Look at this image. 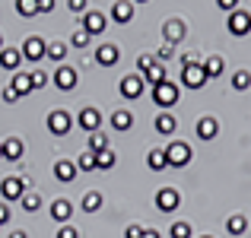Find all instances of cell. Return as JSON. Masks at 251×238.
Segmentation results:
<instances>
[{"mask_svg":"<svg viewBox=\"0 0 251 238\" xmlns=\"http://www.w3.org/2000/svg\"><path fill=\"white\" fill-rule=\"evenodd\" d=\"M45 48H48V42H45L42 35H29L23 42V48H19V54L25 57V61H32V64H38L45 57Z\"/></svg>","mask_w":251,"mask_h":238,"instance_id":"3","label":"cell"},{"mask_svg":"<svg viewBox=\"0 0 251 238\" xmlns=\"http://www.w3.org/2000/svg\"><path fill=\"white\" fill-rule=\"evenodd\" d=\"M162 35H166V45L184 42V35H188V25H184V19H169V23L162 25Z\"/></svg>","mask_w":251,"mask_h":238,"instance_id":"10","label":"cell"},{"mask_svg":"<svg viewBox=\"0 0 251 238\" xmlns=\"http://www.w3.org/2000/svg\"><path fill=\"white\" fill-rule=\"evenodd\" d=\"M111 127L121 130V134H124V130H130V127H134V115H130V111H124V108H118L115 115H111Z\"/></svg>","mask_w":251,"mask_h":238,"instance_id":"21","label":"cell"},{"mask_svg":"<svg viewBox=\"0 0 251 238\" xmlns=\"http://www.w3.org/2000/svg\"><path fill=\"white\" fill-rule=\"evenodd\" d=\"M226 232H229V235H235V238H239V235H245V232H248V219H245L242 213L229 216V219H226Z\"/></svg>","mask_w":251,"mask_h":238,"instance_id":"23","label":"cell"},{"mask_svg":"<svg viewBox=\"0 0 251 238\" xmlns=\"http://www.w3.org/2000/svg\"><path fill=\"white\" fill-rule=\"evenodd\" d=\"M181 64H184V67H191V64H201V61H197V54H194V51H188V54L181 57Z\"/></svg>","mask_w":251,"mask_h":238,"instance_id":"48","label":"cell"},{"mask_svg":"<svg viewBox=\"0 0 251 238\" xmlns=\"http://www.w3.org/2000/svg\"><path fill=\"white\" fill-rule=\"evenodd\" d=\"M201 238H213V235H201Z\"/></svg>","mask_w":251,"mask_h":238,"instance_id":"54","label":"cell"},{"mask_svg":"<svg viewBox=\"0 0 251 238\" xmlns=\"http://www.w3.org/2000/svg\"><path fill=\"white\" fill-rule=\"evenodd\" d=\"M19 16H38V0H16Z\"/></svg>","mask_w":251,"mask_h":238,"instance_id":"34","label":"cell"},{"mask_svg":"<svg viewBox=\"0 0 251 238\" xmlns=\"http://www.w3.org/2000/svg\"><path fill=\"white\" fill-rule=\"evenodd\" d=\"M23 153H25V146H23L19 137H6V140H3V159H6V162H19Z\"/></svg>","mask_w":251,"mask_h":238,"instance_id":"16","label":"cell"},{"mask_svg":"<svg viewBox=\"0 0 251 238\" xmlns=\"http://www.w3.org/2000/svg\"><path fill=\"white\" fill-rule=\"evenodd\" d=\"M169 235L172 238H191V222H172Z\"/></svg>","mask_w":251,"mask_h":238,"instance_id":"36","label":"cell"},{"mask_svg":"<svg viewBox=\"0 0 251 238\" xmlns=\"http://www.w3.org/2000/svg\"><path fill=\"white\" fill-rule=\"evenodd\" d=\"M226 29L232 32V35H248L251 32V13L248 10H232L229 13V19H226Z\"/></svg>","mask_w":251,"mask_h":238,"instance_id":"4","label":"cell"},{"mask_svg":"<svg viewBox=\"0 0 251 238\" xmlns=\"http://www.w3.org/2000/svg\"><path fill=\"white\" fill-rule=\"evenodd\" d=\"M201 64H203V70H207V79L220 76L223 70H226V64H223V57H220V54H210L207 61H201Z\"/></svg>","mask_w":251,"mask_h":238,"instance_id":"26","label":"cell"},{"mask_svg":"<svg viewBox=\"0 0 251 238\" xmlns=\"http://www.w3.org/2000/svg\"><path fill=\"white\" fill-rule=\"evenodd\" d=\"M191 146L184 140H172L169 146H166V159H169V168H184V165L191 162Z\"/></svg>","mask_w":251,"mask_h":238,"instance_id":"1","label":"cell"},{"mask_svg":"<svg viewBox=\"0 0 251 238\" xmlns=\"http://www.w3.org/2000/svg\"><path fill=\"white\" fill-rule=\"evenodd\" d=\"M197 137H201V140H213L216 134H220V121H216V118H201V121H197Z\"/></svg>","mask_w":251,"mask_h":238,"instance_id":"20","label":"cell"},{"mask_svg":"<svg viewBox=\"0 0 251 238\" xmlns=\"http://www.w3.org/2000/svg\"><path fill=\"white\" fill-rule=\"evenodd\" d=\"M178 207H181V194H178L175 188L156 190V210H162V213H175Z\"/></svg>","mask_w":251,"mask_h":238,"instance_id":"7","label":"cell"},{"mask_svg":"<svg viewBox=\"0 0 251 238\" xmlns=\"http://www.w3.org/2000/svg\"><path fill=\"white\" fill-rule=\"evenodd\" d=\"M70 216H74V203L64 200V197H57V200L51 203V219H57V222L64 226V222H67Z\"/></svg>","mask_w":251,"mask_h":238,"instance_id":"18","label":"cell"},{"mask_svg":"<svg viewBox=\"0 0 251 238\" xmlns=\"http://www.w3.org/2000/svg\"><path fill=\"white\" fill-rule=\"evenodd\" d=\"M0 51H3V35H0Z\"/></svg>","mask_w":251,"mask_h":238,"instance_id":"53","label":"cell"},{"mask_svg":"<svg viewBox=\"0 0 251 238\" xmlns=\"http://www.w3.org/2000/svg\"><path fill=\"white\" fill-rule=\"evenodd\" d=\"M172 54H175V45H162V48H159V54H156V61H169Z\"/></svg>","mask_w":251,"mask_h":238,"instance_id":"43","label":"cell"},{"mask_svg":"<svg viewBox=\"0 0 251 238\" xmlns=\"http://www.w3.org/2000/svg\"><path fill=\"white\" fill-rule=\"evenodd\" d=\"M181 83L188 86V89H201V86L207 83V70H203V64H191V67H181Z\"/></svg>","mask_w":251,"mask_h":238,"instance_id":"9","label":"cell"},{"mask_svg":"<svg viewBox=\"0 0 251 238\" xmlns=\"http://www.w3.org/2000/svg\"><path fill=\"white\" fill-rule=\"evenodd\" d=\"M140 235H143V229H140V226H134V222L124 229V238H140Z\"/></svg>","mask_w":251,"mask_h":238,"instance_id":"45","label":"cell"},{"mask_svg":"<svg viewBox=\"0 0 251 238\" xmlns=\"http://www.w3.org/2000/svg\"><path fill=\"white\" fill-rule=\"evenodd\" d=\"M76 79H80V76H76L74 67H57V70H54V86H57V89H64V92L74 89Z\"/></svg>","mask_w":251,"mask_h":238,"instance_id":"14","label":"cell"},{"mask_svg":"<svg viewBox=\"0 0 251 238\" xmlns=\"http://www.w3.org/2000/svg\"><path fill=\"white\" fill-rule=\"evenodd\" d=\"M80 29H86L89 35H99V32H105V25H108V16H105L102 10H86L80 16Z\"/></svg>","mask_w":251,"mask_h":238,"instance_id":"6","label":"cell"},{"mask_svg":"<svg viewBox=\"0 0 251 238\" xmlns=\"http://www.w3.org/2000/svg\"><path fill=\"white\" fill-rule=\"evenodd\" d=\"M0 98H3V102H6V105H13V102H19V92H16V89H13V86H6V89H3V92H0Z\"/></svg>","mask_w":251,"mask_h":238,"instance_id":"42","label":"cell"},{"mask_svg":"<svg viewBox=\"0 0 251 238\" xmlns=\"http://www.w3.org/2000/svg\"><path fill=\"white\" fill-rule=\"evenodd\" d=\"M76 171H80V168H76V162H70V159H57V162H54V178H57V181H64V184L74 181Z\"/></svg>","mask_w":251,"mask_h":238,"instance_id":"15","label":"cell"},{"mask_svg":"<svg viewBox=\"0 0 251 238\" xmlns=\"http://www.w3.org/2000/svg\"><path fill=\"white\" fill-rule=\"evenodd\" d=\"M166 79H169V76H166V67H162L159 61H156V67H150L147 73H143V83H150L153 89H156L159 83H166Z\"/></svg>","mask_w":251,"mask_h":238,"instance_id":"25","label":"cell"},{"mask_svg":"<svg viewBox=\"0 0 251 238\" xmlns=\"http://www.w3.org/2000/svg\"><path fill=\"white\" fill-rule=\"evenodd\" d=\"M67 6H70V13L83 16V13H86V6H89V0H67Z\"/></svg>","mask_w":251,"mask_h":238,"instance_id":"41","label":"cell"},{"mask_svg":"<svg viewBox=\"0 0 251 238\" xmlns=\"http://www.w3.org/2000/svg\"><path fill=\"white\" fill-rule=\"evenodd\" d=\"M6 222H10V207L0 203V226H6Z\"/></svg>","mask_w":251,"mask_h":238,"instance_id":"46","label":"cell"},{"mask_svg":"<svg viewBox=\"0 0 251 238\" xmlns=\"http://www.w3.org/2000/svg\"><path fill=\"white\" fill-rule=\"evenodd\" d=\"M0 194H3V200H19L25 194V178H3L0 181Z\"/></svg>","mask_w":251,"mask_h":238,"instance_id":"11","label":"cell"},{"mask_svg":"<svg viewBox=\"0 0 251 238\" xmlns=\"http://www.w3.org/2000/svg\"><path fill=\"white\" fill-rule=\"evenodd\" d=\"M10 86L19 92V95H29V92H35V89H32V76H29V73H16Z\"/></svg>","mask_w":251,"mask_h":238,"instance_id":"29","label":"cell"},{"mask_svg":"<svg viewBox=\"0 0 251 238\" xmlns=\"http://www.w3.org/2000/svg\"><path fill=\"white\" fill-rule=\"evenodd\" d=\"M216 6L226 10V13H232V10H239V0H216Z\"/></svg>","mask_w":251,"mask_h":238,"instance_id":"44","label":"cell"},{"mask_svg":"<svg viewBox=\"0 0 251 238\" xmlns=\"http://www.w3.org/2000/svg\"><path fill=\"white\" fill-rule=\"evenodd\" d=\"M54 238H80V229H74L70 222H64L61 229H57V235Z\"/></svg>","mask_w":251,"mask_h":238,"instance_id":"40","label":"cell"},{"mask_svg":"<svg viewBox=\"0 0 251 238\" xmlns=\"http://www.w3.org/2000/svg\"><path fill=\"white\" fill-rule=\"evenodd\" d=\"M0 229H3V226H0Z\"/></svg>","mask_w":251,"mask_h":238,"instance_id":"55","label":"cell"},{"mask_svg":"<svg viewBox=\"0 0 251 238\" xmlns=\"http://www.w3.org/2000/svg\"><path fill=\"white\" fill-rule=\"evenodd\" d=\"M153 127H156V134H162V137H172V134L178 130V118L172 115V111H162V115H156Z\"/></svg>","mask_w":251,"mask_h":238,"instance_id":"13","label":"cell"},{"mask_svg":"<svg viewBox=\"0 0 251 238\" xmlns=\"http://www.w3.org/2000/svg\"><path fill=\"white\" fill-rule=\"evenodd\" d=\"M70 45H74V48H86V45H89V32H86V29H76L74 38H70Z\"/></svg>","mask_w":251,"mask_h":238,"instance_id":"37","label":"cell"},{"mask_svg":"<svg viewBox=\"0 0 251 238\" xmlns=\"http://www.w3.org/2000/svg\"><path fill=\"white\" fill-rule=\"evenodd\" d=\"M118 57H121V51H118V45H111V42H102L96 48V64H102V67H115Z\"/></svg>","mask_w":251,"mask_h":238,"instance_id":"12","label":"cell"},{"mask_svg":"<svg viewBox=\"0 0 251 238\" xmlns=\"http://www.w3.org/2000/svg\"><path fill=\"white\" fill-rule=\"evenodd\" d=\"M10 238H29L25 232H10Z\"/></svg>","mask_w":251,"mask_h":238,"instance_id":"50","label":"cell"},{"mask_svg":"<svg viewBox=\"0 0 251 238\" xmlns=\"http://www.w3.org/2000/svg\"><path fill=\"white\" fill-rule=\"evenodd\" d=\"M32 89H42V86H48V73L45 70H32Z\"/></svg>","mask_w":251,"mask_h":238,"instance_id":"38","label":"cell"},{"mask_svg":"<svg viewBox=\"0 0 251 238\" xmlns=\"http://www.w3.org/2000/svg\"><path fill=\"white\" fill-rule=\"evenodd\" d=\"M248 86H251V73H248V70H235V73H232V89L245 92Z\"/></svg>","mask_w":251,"mask_h":238,"instance_id":"33","label":"cell"},{"mask_svg":"<svg viewBox=\"0 0 251 238\" xmlns=\"http://www.w3.org/2000/svg\"><path fill=\"white\" fill-rule=\"evenodd\" d=\"M54 10V0H38V13H51Z\"/></svg>","mask_w":251,"mask_h":238,"instance_id":"47","label":"cell"},{"mask_svg":"<svg viewBox=\"0 0 251 238\" xmlns=\"http://www.w3.org/2000/svg\"><path fill=\"white\" fill-rule=\"evenodd\" d=\"M115 162H118V156H115V149H102V153H96V171L99 168H115Z\"/></svg>","mask_w":251,"mask_h":238,"instance_id":"30","label":"cell"},{"mask_svg":"<svg viewBox=\"0 0 251 238\" xmlns=\"http://www.w3.org/2000/svg\"><path fill=\"white\" fill-rule=\"evenodd\" d=\"M80 127L89 130V134H96V130L102 127V115H99V108H83L80 111Z\"/></svg>","mask_w":251,"mask_h":238,"instance_id":"19","label":"cell"},{"mask_svg":"<svg viewBox=\"0 0 251 238\" xmlns=\"http://www.w3.org/2000/svg\"><path fill=\"white\" fill-rule=\"evenodd\" d=\"M111 143H108V137L102 134V130H96V134H89V146L86 149H92V153H102V149H108Z\"/></svg>","mask_w":251,"mask_h":238,"instance_id":"32","label":"cell"},{"mask_svg":"<svg viewBox=\"0 0 251 238\" xmlns=\"http://www.w3.org/2000/svg\"><path fill=\"white\" fill-rule=\"evenodd\" d=\"M150 95H153V102L159 105V108H172V105L181 98V92H178L175 83H169V79H166V83H159L156 89H150Z\"/></svg>","mask_w":251,"mask_h":238,"instance_id":"2","label":"cell"},{"mask_svg":"<svg viewBox=\"0 0 251 238\" xmlns=\"http://www.w3.org/2000/svg\"><path fill=\"white\" fill-rule=\"evenodd\" d=\"M140 238H162V235L156 232V229H143V235H140Z\"/></svg>","mask_w":251,"mask_h":238,"instance_id":"49","label":"cell"},{"mask_svg":"<svg viewBox=\"0 0 251 238\" xmlns=\"http://www.w3.org/2000/svg\"><path fill=\"white\" fill-rule=\"evenodd\" d=\"M147 165H150L153 171H166V168H169L166 149H150V153H147Z\"/></svg>","mask_w":251,"mask_h":238,"instance_id":"24","label":"cell"},{"mask_svg":"<svg viewBox=\"0 0 251 238\" xmlns=\"http://www.w3.org/2000/svg\"><path fill=\"white\" fill-rule=\"evenodd\" d=\"M111 19L121 23V25H127L130 19H134V3H130V0H118V3L111 6Z\"/></svg>","mask_w":251,"mask_h":238,"instance_id":"17","label":"cell"},{"mask_svg":"<svg viewBox=\"0 0 251 238\" xmlns=\"http://www.w3.org/2000/svg\"><path fill=\"white\" fill-rule=\"evenodd\" d=\"M102 203H105V197L99 194V190H89V194L83 197V203H80V207L86 210V213H96V210H102Z\"/></svg>","mask_w":251,"mask_h":238,"instance_id":"28","label":"cell"},{"mask_svg":"<svg viewBox=\"0 0 251 238\" xmlns=\"http://www.w3.org/2000/svg\"><path fill=\"white\" fill-rule=\"evenodd\" d=\"M137 67H140V76L147 73L150 67H156V54H140V61H137Z\"/></svg>","mask_w":251,"mask_h":238,"instance_id":"39","label":"cell"},{"mask_svg":"<svg viewBox=\"0 0 251 238\" xmlns=\"http://www.w3.org/2000/svg\"><path fill=\"white\" fill-rule=\"evenodd\" d=\"M19 61H23V54H19L16 48H6V45H3V51H0V67H3V70H16Z\"/></svg>","mask_w":251,"mask_h":238,"instance_id":"22","label":"cell"},{"mask_svg":"<svg viewBox=\"0 0 251 238\" xmlns=\"http://www.w3.org/2000/svg\"><path fill=\"white\" fill-rule=\"evenodd\" d=\"M45 57H48V61L64 64V57H67V45H64V42H48V48H45Z\"/></svg>","mask_w":251,"mask_h":238,"instance_id":"27","label":"cell"},{"mask_svg":"<svg viewBox=\"0 0 251 238\" xmlns=\"http://www.w3.org/2000/svg\"><path fill=\"white\" fill-rule=\"evenodd\" d=\"M19 203H23L25 213H38V210H42V197H38V194H29V190L19 197Z\"/></svg>","mask_w":251,"mask_h":238,"instance_id":"31","label":"cell"},{"mask_svg":"<svg viewBox=\"0 0 251 238\" xmlns=\"http://www.w3.org/2000/svg\"><path fill=\"white\" fill-rule=\"evenodd\" d=\"M76 168H80V171H96V153H92V149H83Z\"/></svg>","mask_w":251,"mask_h":238,"instance_id":"35","label":"cell"},{"mask_svg":"<svg viewBox=\"0 0 251 238\" xmlns=\"http://www.w3.org/2000/svg\"><path fill=\"white\" fill-rule=\"evenodd\" d=\"M0 159H3V140H0Z\"/></svg>","mask_w":251,"mask_h":238,"instance_id":"51","label":"cell"},{"mask_svg":"<svg viewBox=\"0 0 251 238\" xmlns=\"http://www.w3.org/2000/svg\"><path fill=\"white\" fill-rule=\"evenodd\" d=\"M48 130L54 137H67L70 130H74V118H70L67 111H61V108L51 111V115H48Z\"/></svg>","mask_w":251,"mask_h":238,"instance_id":"5","label":"cell"},{"mask_svg":"<svg viewBox=\"0 0 251 238\" xmlns=\"http://www.w3.org/2000/svg\"><path fill=\"white\" fill-rule=\"evenodd\" d=\"M130 3H147V0H130Z\"/></svg>","mask_w":251,"mask_h":238,"instance_id":"52","label":"cell"},{"mask_svg":"<svg viewBox=\"0 0 251 238\" xmlns=\"http://www.w3.org/2000/svg\"><path fill=\"white\" fill-rule=\"evenodd\" d=\"M143 76L140 73H127L121 79V86H118V89H121V98H130V102H134V98H140L143 95Z\"/></svg>","mask_w":251,"mask_h":238,"instance_id":"8","label":"cell"}]
</instances>
